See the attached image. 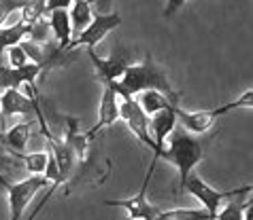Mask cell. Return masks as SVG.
Here are the masks:
<instances>
[{"instance_id": "7402d4cb", "label": "cell", "mask_w": 253, "mask_h": 220, "mask_svg": "<svg viewBox=\"0 0 253 220\" xmlns=\"http://www.w3.org/2000/svg\"><path fill=\"white\" fill-rule=\"evenodd\" d=\"M247 195L234 197L230 199V203H226V208H219V212L215 214V220H243L245 210H247V201H245Z\"/></svg>"}, {"instance_id": "ffe728a7", "label": "cell", "mask_w": 253, "mask_h": 220, "mask_svg": "<svg viewBox=\"0 0 253 220\" xmlns=\"http://www.w3.org/2000/svg\"><path fill=\"white\" fill-rule=\"evenodd\" d=\"M153 220H213L205 208H174V210H160Z\"/></svg>"}, {"instance_id": "5b68a950", "label": "cell", "mask_w": 253, "mask_h": 220, "mask_svg": "<svg viewBox=\"0 0 253 220\" xmlns=\"http://www.w3.org/2000/svg\"><path fill=\"white\" fill-rule=\"evenodd\" d=\"M117 95H119V119L134 133V138L140 144H145L153 153V157L160 159V151L151 138V131H149V117L138 108L134 95H126V94H117Z\"/></svg>"}, {"instance_id": "8fae6325", "label": "cell", "mask_w": 253, "mask_h": 220, "mask_svg": "<svg viewBox=\"0 0 253 220\" xmlns=\"http://www.w3.org/2000/svg\"><path fill=\"white\" fill-rule=\"evenodd\" d=\"M41 125H43V133L47 138V144H49V153H51V157L55 161V165H58V172H60V178L62 182H66L70 176H73L75 167H77V159L73 151H70V146L66 144L64 140H58L53 136L51 131H49V127L45 125V119L41 121Z\"/></svg>"}, {"instance_id": "52a82bcc", "label": "cell", "mask_w": 253, "mask_h": 220, "mask_svg": "<svg viewBox=\"0 0 253 220\" xmlns=\"http://www.w3.org/2000/svg\"><path fill=\"white\" fill-rule=\"evenodd\" d=\"M45 187H49V180L45 178V176H28V178L19 180V182L6 184L4 190H6L9 212H11L9 220H22L24 212L28 210V205H30V201L34 199V195Z\"/></svg>"}, {"instance_id": "3957f363", "label": "cell", "mask_w": 253, "mask_h": 220, "mask_svg": "<svg viewBox=\"0 0 253 220\" xmlns=\"http://www.w3.org/2000/svg\"><path fill=\"white\" fill-rule=\"evenodd\" d=\"M251 102H253V91L249 89V91H245L238 100L223 104V106H217V108H211V110H194L192 112V110L181 108V106H174V117H177V123H181L185 127L187 133L200 136V133H207L219 117L228 115L232 110H238V108H251Z\"/></svg>"}, {"instance_id": "4fadbf2b", "label": "cell", "mask_w": 253, "mask_h": 220, "mask_svg": "<svg viewBox=\"0 0 253 220\" xmlns=\"http://www.w3.org/2000/svg\"><path fill=\"white\" fill-rule=\"evenodd\" d=\"M64 123H66V138H64V142L70 146V151H73L77 163H85L87 157H89V144H92V138L87 136V131L85 133L79 131V119L64 117Z\"/></svg>"}, {"instance_id": "d4e9b609", "label": "cell", "mask_w": 253, "mask_h": 220, "mask_svg": "<svg viewBox=\"0 0 253 220\" xmlns=\"http://www.w3.org/2000/svg\"><path fill=\"white\" fill-rule=\"evenodd\" d=\"M89 9L94 15H111L113 11V0H87Z\"/></svg>"}, {"instance_id": "ba28073f", "label": "cell", "mask_w": 253, "mask_h": 220, "mask_svg": "<svg viewBox=\"0 0 253 220\" xmlns=\"http://www.w3.org/2000/svg\"><path fill=\"white\" fill-rule=\"evenodd\" d=\"M119 26H122V17H119V13H111V15H94L92 24H89L83 32L77 34V36H73V40H70L68 47H66V51L73 53L77 47L96 49L98 42H102Z\"/></svg>"}, {"instance_id": "7c38bea8", "label": "cell", "mask_w": 253, "mask_h": 220, "mask_svg": "<svg viewBox=\"0 0 253 220\" xmlns=\"http://www.w3.org/2000/svg\"><path fill=\"white\" fill-rule=\"evenodd\" d=\"M115 121H119V95L111 85H104L102 97H100V108H98V121L92 129L87 131V136L94 138L98 131L104 129V127H111Z\"/></svg>"}, {"instance_id": "cb8c5ba5", "label": "cell", "mask_w": 253, "mask_h": 220, "mask_svg": "<svg viewBox=\"0 0 253 220\" xmlns=\"http://www.w3.org/2000/svg\"><path fill=\"white\" fill-rule=\"evenodd\" d=\"M4 53H6V63H9V68H22V66H26V63H30V58H28L22 42L9 47Z\"/></svg>"}, {"instance_id": "d6986e66", "label": "cell", "mask_w": 253, "mask_h": 220, "mask_svg": "<svg viewBox=\"0 0 253 220\" xmlns=\"http://www.w3.org/2000/svg\"><path fill=\"white\" fill-rule=\"evenodd\" d=\"M68 15H70V26H73L75 34L83 32L94 19V13H92V9H89L87 0H75L68 9Z\"/></svg>"}, {"instance_id": "2e32d148", "label": "cell", "mask_w": 253, "mask_h": 220, "mask_svg": "<svg viewBox=\"0 0 253 220\" xmlns=\"http://www.w3.org/2000/svg\"><path fill=\"white\" fill-rule=\"evenodd\" d=\"M134 100L138 104V108L143 110L147 117H153L156 112H162V110H166V108H170V106H174L164 94H162V91H156V89L140 91L138 95H134Z\"/></svg>"}, {"instance_id": "6da1fadb", "label": "cell", "mask_w": 253, "mask_h": 220, "mask_svg": "<svg viewBox=\"0 0 253 220\" xmlns=\"http://www.w3.org/2000/svg\"><path fill=\"white\" fill-rule=\"evenodd\" d=\"M104 85H111L117 94H126V95H138L140 91L156 89V91H162L174 106H179V102H181V94L172 89L166 70L153 60L151 53H145V58L140 63H132L119 81L104 83Z\"/></svg>"}, {"instance_id": "484cf974", "label": "cell", "mask_w": 253, "mask_h": 220, "mask_svg": "<svg viewBox=\"0 0 253 220\" xmlns=\"http://www.w3.org/2000/svg\"><path fill=\"white\" fill-rule=\"evenodd\" d=\"M75 0H45V9L47 13L49 11H55V9H70V4H73Z\"/></svg>"}, {"instance_id": "277c9868", "label": "cell", "mask_w": 253, "mask_h": 220, "mask_svg": "<svg viewBox=\"0 0 253 220\" xmlns=\"http://www.w3.org/2000/svg\"><path fill=\"white\" fill-rule=\"evenodd\" d=\"M181 189H185L189 195L196 197V199L202 203V208H205L215 220V214L219 212L223 199H234V197H241V195H251L253 187L251 184H245V187H238V189H232V190H217L202 180L198 174H189L185 178V182L181 184Z\"/></svg>"}, {"instance_id": "8992f818", "label": "cell", "mask_w": 253, "mask_h": 220, "mask_svg": "<svg viewBox=\"0 0 253 220\" xmlns=\"http://www.w3.org/2000/svg\"><path fill=\"white\" fill-rule=\"evenodd\" d=\"M158 161L160 159H156V157L151 159L149 169H147V176H145V180H143V184H140V189H138L136 195L128 197V199H107L104 203L124 208L126 212H128V218H126V220H153L160 214V208L147 199V189H149V182L153 178V172H156Z\"/></svg>"}, {"instance_id": "4316f807", "label": "cell", "mask_w": 253, "mask_h": 220, "mask_svg": "<svg viewBox=\"0 0 253 220\" xmlns=\"http://www.w3.org/2000/svg\"><path fill=\"white\" fill-rule=\"evenodd\" d=\"M187 0H168L166 6H164V17H172L177 11H181V6H183Z\"/></svg>"}, {"instance_id": "9a60e30c", "label": "cell", "mask_w": 253, "mask_h": 220, "mask_svg": "<svg viewBox=\"0 0 253 220\" xmlns=\"http://www.w3.org/2000/svg\"><path fill=\"white\" fill-rule=\"evenodd\" d=\"M47 24L51 30V36L58 42V47L62 51H66L68 42L73 40V26H70V15L66 9H55L47 13Z\"/></svg>"}, {"instance_id": "9c48e42d", "label": "cell", "mask_w": 253, "mask_h": 220, "mask_svg": "<svg viewBox=\"0 0 253 220\" xmlns=\"http://www.w3.org/2000/svg\"><path fill=\"white\" fill-rule=\"evenodd\" d=\"M87 58L92 60L94 68H96V79L102 85L119 81L126 70L134 63L130 51H124V49H119V51L113 53L111 58H100V55H96V49H87Z\"/></svg>"}, {"instance_id": "e0dca14e", "label": "cell", "mask_w": 253, "mask_h": 220, "mask_svg": "<svg viewBox=\"0 0 253 220\" xmlns=\"http://www.w3.org/2000/svg\"><path fill=\"white\" fill-rule=\"evenodd\" d=\"M30 36V26L22 24V21H15L11 26H2L0 28V63H2V55L9 47L19 45Z\"/></svg>"}, {"instance_id": "5bb4252c", "label": "cell", "mask_w": 253, "mask_h": 220, "mask_svg": "<svg viewBox=\"0 0 253 220\" xmlns=\"http://www.w3.org/2000/svg\"><path fill=\"white\" fill-rule=\"evenodd\" d=\"M177 129V117H174V106L170 108L156 112L153 117H149V131H151V138L156 142L158 151L162 155V148H164V142L168 140V136Z\"/></svg>"}, {"instance_id": "7a4b0ae2", "label": "cell", "mask_w": 253, "mask_h": 220, "mask_svg": "<svg viewBox=\"0 0 253 220\" xmlns=\"http://www.w3.org/2000/svg\"><path fill=\"white\" fill-rule=\"evenodd\" d=\"M205 157V148L198 138H194L192 133L174 129L168 136V146L162 148L160 159H166L179 169V184H183L185 178L192 174V169L198 165Z\"/></svg>"}, {"instance_id": "44dd1931", "label": "cell", "mask_w": 253, "mask_h": 220, "mask_svg": "<svg viewBox=\"0 0 253 220\" xmlns=\"http://www.w3.org/2000/svg\"><path fill=\"white\" fill-rule=\"evenodd\" d=\"M43 15H47L45 0H26L24 6L19 9V21L30 28L37 24V21H41Z\"/></svg>"}, {"instance_id": "603a6c76", "label": "cell", "mask_w": 253, "mask_h": 220, "mask_svg": "<svg viewBox=\"0 0 253 220\" xmlns=\"http://www.w3.org/2000/svg\"><path fill=\"white\" fill-rule=\"evenodd\" d=\"M22 159H24L26 169L30 172V176H43L45 174V167H47V161H49V151L22 155Z\"/></svg>"}, {"instance_id": "30bf717a", "label": "cell", "mask_w": 253, "mask_h": 220, "mask_svg": "<svg viewBox=\"0 0 253 220\" xmlns=\"http://www.w3.org/2000/svg\"><path fill=\"white\" fill-rule=\"evenodd\" d=\"M49 70L47 66H41V63H26L22 68H9L0 63V89H22L24 85H34L41 74Z\"/></svg>"}, {"instance_id": "ac0fdd59", "label": "cell", "mask_w": 253, "mask_h": 220, "mask_svg": "<svg viewBox=\"0 0 253 220\" xmlns=\"http://www.w3.org/2000/svg\"><path fill=\"white\" fill-rule=\"evenodd\" d=\"M30 133H32V123L30 121H24V123L13 125L11 129L4 133V142H6V146H9L11 151L17 153V157H22L28 140H30Z\"/></svg>"}]
</instances>
